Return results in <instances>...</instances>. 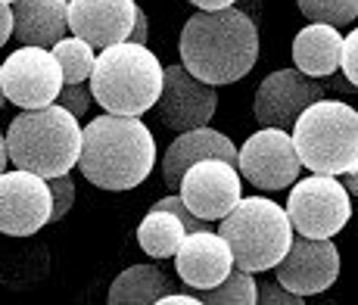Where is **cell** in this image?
Masks as SVG:
<instances>
[{
  "label": "cell",
  "mask_w": 358,
  "mask_h": 305,
  "mask_svg": "<svg viewBox=\"0 0 358 305\" xmlns=\"http://www.w3.org/2000/svg\"><path fill=\"white\" fill-rule=\"evenodd\" d=\"M259 22L237 3L224 10H196L184 22L181 62L209 85H234L259 62Z\"/></svg>",
  "instance_id": "1"
},
{
  "label": "cell",
  "mask_w": 358,
  "mask_h": 305,
  "mask_svg": "<svg viewBox=\"0 0 358 305\" xmlns=\"http://www.w3.org/2000/svg\"><path fill=\"white\" fill-rule=\"evenodd\" d=\"M156 165V137L141 115L103 113L85 125L78 171L100 190H134Z\"/></svg>",
  "instance_id": "2"
},
{
  "label": "cell",
  "mask_w": 358,
  "mask_h": 305,
  "mask_svg": "<svg viewBox=\"0 0 358 305\" xmlns=\"http://www.w3.org/2000/svg\"><path fill=\"white\" fill-rule=\"evenodd\" d=\"M81 141H85V128L78 115L59 103L22 109L6 128L10 162L41 178L72 171L81 159Z\"/></svg>",
  "instance_id": "3"
},
{
  "label": "cell",
  "mask_w": 358,
  "mask_h": 305,
  "mask_svg": "<svg viewBox=\"0 0 358 305\" xmlns=\"http://www.w3.org/2000/svg\"><path fill=\"white\" fill-rule=\"evenodd\" d=\"M165 66L147 44L122 41V44L103 47L97 53V66L91 75L94 100L106 113L119 115H143L156 109L162 94Z\"/></svg>",
  "instance_id": "4"
},
{
  "label": "cell",
  "mask_w": 358,
  "mask_h": 305,
  "mask_svg": "<svg viewBox=\"0 0 358 305\" xmlns=\"http://www.w3.org/2000/svg\"><path fill=\"white\" fill-rule=\"evenodd\" d=\"M302 165L318 175H349L358 169V109L346 100H315L293 125Z\"/></svg>",
  "instance_id": "5"
},
{
  "label": "cell",
  "mask_w": 358,
  "mask_h": 305,
  "mask_svg": "<svg viewBox=\"0 0 358 305\" xmlns=\"http://www.w3.org/2000/svg\"><path fill=\"white\" fill-rule=\"evenodd\" d=\"M231 243L234 265L243 271H274L293 246V221L280 203L268 197H243L218 225Z\"/></svg>",
  "instance_id": "6"
},
{
  "label": "cell",
  "mask_w": 358,
  "mask_h": 305,
  "mask_svg": "<svg viewBox=\"0 0 358 305\" xmlns=\"http://www.w3.org/2000/svg\"><path fill=\"white\" fill-rule=\"evenodd\" d=\"M287 215L302 237H336L352 218V193L336 175L312 171L290 187Z\"/></svg>",
  "instance_id": "7"
},
{
  "label": "cell",
  "mask_w": 358,
  "mask_h": 305,
  "mask_svg": "<svg viewBox=\"0 0 358 305\" xmlns=\"http://www.w3.org/2000/svg\"><path fill=\"white\" fill-rule=\"evenodd\" d=\"M240 175L259 190H284L299 181V171L306 169L296 152L293 131L262 125L256 134H250L240 147Z\"/></svg>",
  "instance_id": "8"
},
{
  "label": "cell",
  "mask_w": 358,
  "mask_h": 305,
  "mask_svg": "<svg viewBox=\"0 0 358 305\" xmlns=\"http://www.w3.org/2000/svg\"><path fill=\"white\" fill-rule=\"evenodd\" d=\"M0 72H3L6 100L16 103L19 109L50 106V103H57V97L66 85L59 59L50 47H16L0 62Z\"/></svg>",
  "instance_id": "9"
},
{
  "label": "cell",
  "mask_w": 358,
  "mask_h": 305,
  "mask_svg": "<svg viewBox=\"0 0 358 305\" xmlns=\"http://www.w3.org/2000/svg\"><path fill=\"white\" fill-rule=\"evenodd\" d=\"M53 218L50 181L34 171L16 169L0 175V234L34 237Z\"/></svg>",
  "instance_id": "10"
},
{
  "label": "cell",
  "mask_w": 358,
  "mask_h": 305,
  "mask_svg": "<svg viewBox=\"0 0 358 305\" xmlns=\"http://www.w3.org/2000/svg\"><path fill=\"white\" fill-rule=\"evenodd\" d=\"M178 193L199 218L222 221L243 199V175L228 159L206 156L184 171Z\"/></svg>",
  "instance_id": "11"
},
{
  "label": "cell",
  "mask_w": 358,
  "mask_h": 305,
  "mask_svg": "<svg viewBox=\"0 0 358 305\" xmlns=\"http://www.w3.org/2000/svg\"><path fill=\"white\" fill-rule=\"evenodd\" d=\"M215 109H218L215 85L196 78L184 62L165 66L162 94H159V100H156V113H159V122L165 128L181 134V131L209 125Z\"/></svg>",
  "instance_id": "12"
},
{
  "label": "cell",
  "mask_w": 358,
  "mask_h": 305,
  "mask_svg": "<svg viewBox=\"0 0 358 305\" xmlns=\"http://www.w3.org/2000/svg\"><path fill=\"white\" fill-rule=\"evenodd\" d=\"M321 97H324V85H321L318 78H308V75L299 72L296 66L274 69L256 87L252 115H256L259 125L293 131L302 109H308L315 100H321Z\"/></svg>",
  "instance_id": "13"
},
{
  "label": "cell",
  "mask_w": 358,
  "mask_h": 305,
  "mask_svg": "<svg viewBox=\"0 0 358 305\" xmlns=\"http://www.w3.org/2000/svg\"><path fill=\"white\" fill-rule=\"evenodd\" d=\"M340 249L334 246V237H293V246L278 262L274 274L284 287H290L299 296H318L330 290L340 277Z\"/></svg>",
  "instance_id": "14"
},
{
  "label": "cell",
  "mask_w": 358,
  "mask_h": 305,
  "mask_svg": "<svg viewBox=\"0 0 358 305\" xmlns=\"http://www.w3.org/2000/svg\"><path fill=\"white\" fill-rule=\"evenodd\" d=\"M175 271L190 290H209L234 271L231 243L222 231H187L181 249L175 253Z\"/></svg>",
  "instance_id": "15"
},
{
  "label": "cell",
  "mask_w": 358,
  "mask_h": 305,
  "mask_svg": "<svg viewBox=\"0 0 358 305\" xmlns=\"http://www.w3.org/2000/svg\"><path fill=\"white\" fill-rule=\"evenodd\" d=\"M137 10L134 0H69V29L103 50L131 38Z\"/></svg>",
  "instance_id": "16"
},
{
  "label": "cell",
  "mask_w": 358,
  "mask_h": 305,
  "mask_svg": "<svg viewBox=\"0 0 358 305\" xmlns=\"http://www.w3.org/2000/svg\"><path fill=\"white\" fill-rule=\"evenodd\" d=\"M206 156H222L228 162L237 165L240 162V147H234V141L222 131L209 128V125H199V128H190V131H181L175 141L169 143L162 156V181L169 190H178L181 184L184 171L190 169L194 162Z\"/></svg>",
  "instance_id": "17"
},
{
  "label": "cell",
  "mask_w": 358,
  "mask_h": 305,
  "mask_svg": "<svg viewBox=\"0 0 358 305\" xmlns=\"http://www.w3.org/2000/svg\"><path fill=\"white\" fill-rule=\"evenodd\" d=\"M69 31V0H13V38L19 44L53 47Z\"/></svg>",
  "instance_id": "18"
},
{
  "label": "cell",
  "mask_w": 358,
  "mask_h": 305,
  "mask_svg": "<svg viewBox=\"0 0 358 305\" xmlns=\"http://www.w3.org/2000/svg\"><path fill=\"white\" fill-rule=\"evenodd\" d=\"M343 41L346 34L330 22H308L293 38V66L308 78H327L343 66Z\"/></svg>",
  "instance_id": "19"
},
{
  "label": "cell",
  "mask_w": 358,
  "mask_h": 305,
  "mask_svg": "<svg viewBox=\"0 0 358 305\" xmlns=\"http://www.w3.org/2000/svg\"><path fill=\"white\" fill-rule=\"evenodd\" d=\"M175 293L171 277L156 265H131L113 283H109L106 302L109 305H153L162 302V296Z\"/></svg>",
  "instance_id": "20"
},
{
  "label": "cell",
  "mask_w": 358,
  "mask_h": 305,
  "mask_svg": "<svg viewBox=\"0 0 358 305\" xmlns=\"http://www.w3.org/2000/svg\"><path fill=\"white\" fill-rule=\"evenodd\" d=\"M187 227L169 209H150L143 215V221L137 225V246L150 255V259H175V253L181 249Z\"/></svg>",
  "instance_id": "21"
},
{
  "label": "cell",
  "mask_w": 358,
  "mask_h": 305,
  "mask_svg": "<svg viewBox=\"0 0 358 305\" xmlns=\"http://www.w3.org/2000/svg\"><path fill=\"white\" fill-rule=\"evenodd\" d=\"M59 59V69H63L66 85H78V81H91L94 66H97V47L91 41L78 38V34L69 31L66 38H59L57 44L50 47Z\"/></svg>",
  "instance_id": "22"
},
{
  "label": "cell",
  "mask_w": 358,
  "mask_h": 305,
  "mask_svg": "<svg viewBox=\"0 0 358 305\" xmlns=\"http://www.w3.org/2000/svg\"><path fill=\"white\" fill-rule=\"evenodd\" d=\"M199 299L209 305H256L259 302V287L252 271H243V268L234 265V271L224 277L222 283L209 290H196Z\"/></svg>",
  "instance_id": "23"
},
{
  "label": "cell",
  "mask_w": 358,
  "mask_h": 305,
  "mask_svg": "<svg viewBox=\"0 0 358 305\" xmlns=\"http://www.w3.org/2000/svg\"><path fill=\"white\" fill-rule=\"evenodd\" d=\"M308 22H330L336 29L358 19V0H296Z\"/></svg>",
  "instance_id": "24"
},
{
  "label": "cell",
  "mask_w": 358,
  "mask_h": 305,
  "mask_svg": "<svg viewBox=\"0 0 358 305\" xmlns=\"http://www.w3.org/2000/svg\"><path fill=\"white\" fill-rule=\"evenodd\" d=\"M57 103H59V106H66L69 113H75L78 119H85L87 109H91L97 100H94L91 85H87V81H78V85H63V91H59V97H57Z\"/></svg>",
  "instance_id": "25"
},
{
  "label": "cell",
  "mask_w": 358,
  "mask_h": 305,
  "mask_svg": "<svg viewBox=\"0 0 358 305\" xmlns=\"http://www.w3.org/2000/svg\"><path fill=\"white\" fill-rule=\"evenodd\" d=\"M50 181V193H53V218L50 221H63L69 209H72L75 203V181L66 175H57V178H47Z\"/></svg>",
  "instance_id": "26"
},
{
  "label": "cell",
  "mask_w": 358,
  "mask_h": 305,
  "mask_svg": "<svg viewBox=\"0 0 358 305\" xmlns=\"http://www.w3.org/2000/svg\"><path fill=\"white\" fill-rule=\"evenodd\" d=\"M156 209H169V212H175L178 218L184 221V227H187V231H209L212 227V221L209 218H199V215L190 209L187 203H184L181 199V193H175V197H162L159 203H153Z\"/></svg>",
  "instance_id": "27"
},
{
  "label": "cell",
  "mask_w": 358,
  "mask_h": 305,
  "mask_svg": "<svg viewBox=\"0 0 358 305\" xmlns=\"http://www.w3.org/2000/svg\"><path fill=\"white\" fill-rule=\"evenodd\" d=\"M259 302L262 305H302L306 296L293 293L290 287H284L280 281H274V283H262L259 287Z\"/></svg>",
  "instance_id": "28"
},
{
  "label": "cell",
  "mask_w": 358,
  "mask_h": 305,
  "mask_svg": "<svg viewBox=\"0 0 358 305\" xmlns=\"http://www.w3.org/2000/svg\"><path fill=\"white\" fill-rule=\"evenodd\" d=\"M340 72L358 87V29H352L343 41V66Z\"/></svg>",
  "instance_id": "29"
},
{
  "label": "cell",
  "mask_w": 358,
  "mask_h": 305,
  "mask_svg": "<svg viewBox=\"0 0 358 305\" xmlns=\"http://www.w3.org/2000/svg\"><path fill=\"white\" fill-rule=\"evenodd\" d=\"M128 41H137V44H147V41H150V19H147V13H143V10H137L134 29H131Z\"/></svg>",
  "instance_id": "30"
},
{
  "label": "cell",
  "mask_w": 358,
  "mask_h": 305,
  "mask_svg": "<svg viewBox=\"0 0 358 305\" xmlns=\"http://www.w3.org/2000/svg\"><path fill=\"white\" fill-rule=\"evenodd\" d=\"M10 34H13V3L0 0V47L10 41Z\"/></svg>",
  "instance_id": "31"
},
{
  "label": "cell",
  "mask_w": 358,
  "mask_h": 305,
  "mask_svg": "<svg viewBox=\"0 0 358 305\" xmlns=\"http://www.w3.org/2000/svg\"><path fill=\"white\" fill-rule=\"evenodd\" d=\"M199 293H169L162 296V305H199Z\"/></svg>",
  "instance_id": "32"
},
{
  "label": "cell",
  "mask_w": 358,
  "mask_h": 305,
  "mask_svg": "<svg viewBox=\"0 0 358 305\" xmlns=\"http://www.w3.org/2000/svg\"><path fill=\"white\" fill-rule=\"evenodd\" d=\"M196 10H224V6H234L237 0H190Z\"/></svg>",
  "instance_id": "33"
},
{
  "label": "cell",
  "mask_w": 358,
  "mask_h": 305,
  "mask_svg": "<svg viewBox=\"0 0 358 305\" xmlns=\"http://www.w3.org/2000/svg\"><path fill=\"white\" fill-rule=\"evenodd\" d=\"M6 165H10V150H6V134L0 131V175L6 171Z\"/></svg>",
  "instance_id": "34"
},
{
  "label": "cell",
  "mask_w": 358,
  "mask_h": 305,
  "mask_svg": "<svg viewBox=\"0 0 358 305\" xmlns=\"http://www.w3.org/2000/svg\"><path fill=\"white\" fill-rule=\"evenodd\" d=\"M343 178H346L349 193H352V197H358V169H355V171H349V175H343Z\"/></svg>",
  "instance_id": "35"
},
{
  "label": "cell",
  "mask_w": 358,
  "mask_h": 305,
  "mask_svg": "<svg viewBox=\"0 0 358 305\" xmlns=\"http://www.w3.org/2000/svg\"><path fill=\"white\" fill-rule=\"evenodd\" d=\"M237 6H240V10H246V13L252 16V13H256L259 6H262V0H237Z\"/></svg>",
  "instance_id": "36"
},
{
  "label": "cell",
  "mask_w": 358,
  "mask_h": 305,
  "mask_svg": "<svg viewBox=\"0 0 358 305\" xmlns=\"http://www.w3.org/2000/svg\"><path fill=\"white\" fill-rule=\"evenodd\" d=\"M6 103V87H3V72H0V109H3Z\"/></svg>",
  "instance_id": "37"
},
{
  "label": "cell",
  "mask_w": 358,
  "mask_h": 305,
  "mask_svg": "<svg viewBox=\"0 0 358 305\" xmlns=\"http://www.w3.org/2000/svg\"><path fill=\"white\" fill-rule=\"evenodd\" d=\"M352 100H355V109H358V91H355V94H352Z\"/></svg>",
  "instance_id": "38"
},
{
  "label": "cell",
  "mask_w": 358,
  "mask_h": 305,
  "mask_svg": "<svg viewBox=\"0 0 358 305\" xmlns=\"http://www.w3.org/2000/svg\"><path fill=\"white\" fill-rule=\"evenodd\" d=\"M3 3H13V0H3Z\"/></svg>",
  "instance_id": "39"
}]
</instances>
